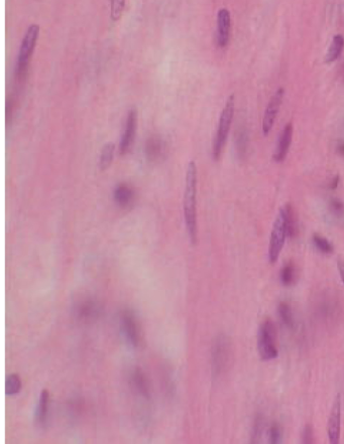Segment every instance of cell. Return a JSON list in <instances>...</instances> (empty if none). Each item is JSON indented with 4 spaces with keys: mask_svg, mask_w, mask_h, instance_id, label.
<instances>
[{
    "mask_svg": "<svg viewBox=\"0 0 344 444\" xmlns=\"http://www.w3.org/2000/svg\"><path fill=\"white\" fill-rule=\"evenodd\" d=\"M197 166L195 161H190L185 177L184 190V218L186 227L189 233L191 242H197L198 227H197Z\"/></svg>",
    "mask_w": 344,
    "mask_h": 444,
    "instance_id": "cell-1",
    "label": "cell"
},
{
    "mask_svg": "<svg viewBox=\"0 0 344 444\" xmlns=\"http://www.w3.org/2000/svg\"><path fill=\"white\" fill-rule=\"evenodd\" d=\"M234 116V96L231 95L226 101L225 106L221 112L220 119L216 131L213 146H212V158L214 160H218L222 154L224 145L226 143L229 130H230L232 120Z\"/></svg>",
    "mask_w": 344,
    "mask_h": 444,
    "instance_id": "cell-2",
    "label": "cell"
},
{
    "mask_svg": "<svg viewBox=\"0 0 344 444\" xmlns=\"http://www.w3.org/2000/svg\"><path fill=\"white\" fill-rule=\"evenodd\" d=\"M258 349L262 360L270 361L278 357L277 329L272 319H265L260 326Z\"/></svg>",
    "mask_w": 344,
    "mask_h": 444,
    "instance_id": "cell-3",
    "label": "cell"
},
{
    "mask_svg": "<svg viewBox=\"0 0 344 444\" xmlns=\"http://www.w3.org/2000/svg\"><path fill=\"white\" fill-rule=\"evenodd\" d=\"M40 31L41 29L39 24H32L22 38L16 64V75L19 79L28 69V64L40 35Z\"/></svg>",
    "mask_w": 344,
    "mask_h": 444,
    "instance_id": "cell-4",
    "label": "cell"
},
{
    "mask_svg": "<svg viewBox=\"0 0 344 444\" xmlns=\"http://www.w3.org/2000/svg\"><path fill=\"white\" fill-rule=\"evenodd\" d=\"M287 237L288 236H287L285 212H284V208L282 207L277 215V218L274 223V227L272 230V234H271L270 245H269L270 263L274 264L277 262L279 254H281L283 250V247H284Z\"/></svg>",
    "mask_w": 344,
    "mask_h": 444,
    "instance_id": "cell-5",
    "label": "cell"
},
{
    "mask_svg": "<svg viewBox=\"0 0 344 444\" xmlns=\"http://www.w3.org/2000/svg\"><path fill=\"white\" fill-rule=\"evenodd\" d=\"M284 94L285 91L283 88L278 89L277 92L271 98L269 104H267L262 119V132L264 135L269 134L271 132V130L273 129L279 107L282 105Z\"/></svg>",
    "mask_w": 344,
    "mask_h": 444,
    "instance_id": "cell-6",
    "label": "cell"
},
{
    "mask_svg": "<svg viewBox=\"0 0 344 444\" xmlns=\"http://www.w3.org/2000/svg\"><path fill=\"white\" fill-rule=\"evenodd\" d=\"M136 125H137V113L134 109H131L126 117L123 135L119 143V154L124 155L131 150L133 144L134 137H135Z\"/></svg>",
    "mask_w": 344,
    "mask_h": 444,
    "instance_id": "cell-7",
    "label": "cell"
},
{
    "mask_svg": "<svg viewBox=\"0 0 344 444\" xmlns=\"http://www.w3.org/2000/svg\"><path fill=\"white\" fill-rule=\"evenodd\" d=\"M229 357V345L224 337H218L212 349L213 373L219 376L224 370Z\"/></svg>",
    "mask_w": 344,
    "mask_h": 444,
    "instance_id": "cell-8",
    "label": "cell"
},
{
    "mask_svg": "<svg viewBox=\"0 0 344 444\" xmlns=\"http://www.w3.org/2000/svg\"><path fill=\"white\" fill-rule=\"evenodd\" d=\"M340 424H341V399L337 395L332 408H331L328 420V436L331 444H338L340 438Z\"/></svg>",
    "mask_w": 344,
    "mask_h": 444,
    "instance_id": "cell-9",
    "label": "cell"
},
{
    "mask_svg": "<svg viewBox=\"0 0 344 444\" xmlns=\"http://www.w3.org/2000/svg\"><path fill=\"white\" fill-rule=\"evenodd\" d=\"M231 17L230 12L226 8H221L217 14V45L219 48H225L230 38Z\"/></svg>",
    "mask_w": 344,
    "mask_h": 444,
    "instance_id": "cell-10",
    "label": "cell"
},
{
    "mask_svg": "<svg viewBox=\"0 0 344 444\" xmlns=\"http://www.w3.org/2000/svg\"><path fill=\"white\" fill-rule=\"evenodd\" d=\"M292 138H293V125L292 123H288L285 126V128L283 129L281 135H279L276 152L274 154L275 161L282 162L285 160L286 156L288 154V151H289V148L291 146Z\"/></svg>",
    "mask_w": 344,
    "mask_h": 444,
    "instance_id": "cell-11",
    "label": "cell"
},
{
    "mask_svg": "<svg viewBox=\"0 0 344 444\" xmlns=\"http://www.w3.org/2000/svg\"><path fill=\"white\" fill-rule=\"evenodd\" d=\"M121 324H122V329L124 331V334L127 338V341L130 342V344L136 348L138 346L139 342V334H138V330L136 326V321L131 315V312L130 311H124L122 312L121 316Z\"/></svg>",
    "mask_w": 344,
    "mask_h": 444,
    "instance_id": "cell-12",
    "label": "cell"
},
{
    "mask_svg": "<svg viewBox=\"0 0 344 444\" xmlns=\"http://www.w3.org/2000/svg\"><path fill=\"white\" fill-rule=\"evenodd\" d=\"M113 197L120 206H127L132 203L134 199V190L129 185L120 184L114 190Z\"/></svg>",
    "mask_w": 344,
    "mask_h": 444,
    "instance_id": "cell-13",
    "label": "cell"
},
{
    "mask_svg": "<svg viewBox=\"0 0 344 444\" xmlns=\"http://www.w3.org/2000/svg\"><path fill=\"white\" fill-rule=\"evenodd\" d=\"M284 208L285 220H286V228H287V236L290 239L295 238L298 234V220L295 214L294 208L291 205H287Z\"/></svg>",
    "mask_w": 344,
    "mask_h": 444,
    "instance_id": "cell-14",
    "label": "cell"
},
{
    "mask_svg": "<svg viewBox=\"0 0 344 444\" xmlns=\"http://www.w3.org/2000/svg\"><path fill=\"white\" fill-rule=\"evenodd\" d=\"M343 48H344V36L341 34H336L333 37L332 43H331L329 47V49L325 57V62L327 63H331L335 62L341 56Z\"/></svg>",
    "mask_w": 344,
    "mask_h": 444,
    "instance_id": "cell-15",
    "label": "cell"
},
{
    "mask_svg": "<svg viewBox=\"0 0 344 444\" xmlns=\"http://www.w3.org/2000/svg\"><path fill=\"white\" fill-rule=\"evenodd\" d=\"M48 408H49V392L47 390H44L40 395L39 405H37V409H36V419L41 426L45 425L46 423L47 416H48Z\"/></svg>",
    "mask_w": 344,
    "mask_h": 444,
    "instance_id": "cell-16",
    "label": "cell"
},
{
    "mask_svg": "<svg viewBox=\"0 0 344 444\" xmlns=\"http://www.w3.org/2000/svg\"><path fill=\"white\" fill-rule=\"evenodd\" d=\"M114 152H115V145L111 142L107 143V144L102 148L99 156V166L102 171H104V169L110 166L114 158Z\"/></svg>",
    "mask_w": 344,
    "mask_h": 444,
    "instance_id": "cell-17",
    "label": "cell"
},
{
    "mask_svg": "<svg viewBox=\"0 0 344 444\" xmlns=\"http://www.w3.org/2000/svg\"><path fill=\"white\" fill-rule=\"evenodd\" d=\"M297 269L293 262H288L281 270V281L285 286H291L296 282Z\"/></svg>",
    "mask_w": 344,
    "mask_h": 444,
    "instance_id": "cell-18",
    "label": "cell"
},
{
    "mask_svg": "<svg viewBox=\"0 0 344 444\" xmlns=\"http://www.w3.org/2000/svg\"><path fill=\"white\" fill-rule=\"evenodd\" d=\"M5 388H6V394L7 395L11 396V395L17 394L18 392L20 391V389H21L20 378L16 374L9 375L7 377V379H6Z\"/></svg>",
    "mask_w": 344,
    "mask_h": 444,
    "instance_id": "cell-19",
    "label": "cell"
},
{
    "mask_svg": "<svg viewBox=\"0 0 344 444\" xmlns=\"http://www.w3.org/2000/svg\"><path fill=\"white\" fill-rule=\"evenodd\" d=\"M313 243L316 248L323 254L333 253V246L326 238L320 236V235L315 234L313 236Z\"/></svg>",
    "mask_w": 344,
    "mask_h": 444,
    "instance_id": "cell-20",
    "label": "cell"
},
{
    "mask_svg": "<svg viewBox=\"0 0 344 444\" xmlns=\"http://www.w3.org/2000/svg\"><path fill=\"white\" fill-rule=\"evenodd\" d=\"M278 312L279 315V317H281L282 321L287 325V326H293V322H294V317H293V312L291 309V306L287 302H281L278 306Z\"/></svg>",
    "mask_w": 344,
    "mask_h": 444,
    "instance_id": "cell-21",
    "label": "cell"
},
{
    "mask_svg": "<svg viewBox=\"0 0 344 444\" xmlns=\"http://www.w3.org/2000/svg\"><path fill=\"white\" fill-rule=\"evenodd\" d=\"M132 379H133L134 386L138 389V391L141 392L143 395L148 396V387H147L144 374L139 370H136L132 376Z\"/></svg>",
    "mask_w": 344,
    "mask_h": 444,
    "instance_id": "cell-22",
    "label": "cell"
},
{
    "mask_svg": "<svg viewBox=\"0 0 344 444\" xmlns=\"http://www.w3.org/2000/svg\"><path fill=\"white\" fill-rule=\"evenodd\" d=\"M110 8H111V19L113 21H117L121 16L125 6V0H110Z\"/></svg>",
    "mask_w": 344,
    "mask_h": 444,
    "instance_id": "cell-23",
    "label": "cell"
},
{
    "mask_svg": "<svg viewBox=\"0 0 344 444\" xmlns=\"http://www.w3.org/2000/svg\"><path fill=\"white\" fill-rule=\"evenodd\" d=\"M266 436L267 438H269V442L270 443H278L281 441V437H282V430L281 428H279V426L276 423L272 424L269 428H267L266 430Z\"/></svg>",
    "mask_w": 344,
    "mask_h": 444,
    "instance_id": "cell-24",
    "label": "cell"
},
{
    "mask_svg": "<svg viewBox=\"0 0 344 444\" xmlns=\"http://www.w3.org/2000/svg\"><path fill=\"white\" fill-rule=\"evenodd\" d=\"M237 151L240 158H244L246 152V147H247V135L246 130H239L237 133Z\"/></svg>",
    "mask_w": 344,
    "mask_h": 444,
    "instance_id": "cell-25",
    "label": "cell"
},
{
    "mask_svg": "<svg viewBox=\"0 0 344 444\" xmlns=\"http://www.w3.org/2000/svg\"><path fill=\"white\" fill-rule=\"evenodd\" d=\"M330 212L336 218L344 217V204L338 199H331L329 203Z\"/></svg>",
    "mask_w": 344,
    "mask_h": 444,
    "instance_id": "cell-26",
    "label": "cell"
},
{
    "mask_svg": "<svg viewBox=\"0 0 344 444\" xmlns=\"http://www.w3.org/2000/svg\"><path fill=\"white\" fill-rule=\"evenodd\" d=\"M314 431L311 425H306L304 430H303V434H302V442L305 444H311L314 443Z\"/></svg>",
    "mask_w": 344,
    "mask_h": 444,
    "instance_id": "cell-27",
    "label": "cell"
},
{
    "mask_svg": "<svg viewBox=\"0 0 344 444\" xmlns=\"http://www.w3.org/2000/svg\"><path fill=\"white\" fill-rule=\"evenodd\" d=\"M337 266H338V271H339V274H340V278H341L342 282L344 283V261L338 260Z\"/></svg>",
    "mask_w": 344,
    "mask_h": 444,
    "instance_id": "cell-28",
    "label": "cell"
},
{
    "mask_svg": "<svg viewBox=\"0 0 344 444\" xmlns=\"http://www.w3.org/2000/svg\"><path fill=\"white\" fill-rule=\"evenodd\" d=\"M338 184H339V175H336L332 181L330 182V189L331 190H335L337 187H338Z\"/></svg>",
    "mask_w": 344,
    "mask_h": 444,
    "instance_id": "cell-29",
    "label": "cell"
},
{
    "mask_svg": "<svg viewBox=\"0 0 344 444\" xmlns=\"http://www.w3.org/2000/svg\"><path fill=\"white\" fill-rule=\"evenodd\" d=\"M337 152L344 156V141H341L338 143V145H337Z\"/></svg>",
    "mask_w": 344,
    "mask_h": 444,
    "instance_id": "cell-30",
    "label": "cell"
},
{
    "mask_svg": "<svg viewBox=\"0 0 344 444\" xmlns=\"http://www.w3.org/2000/svg\"><path fill=\"white\" fill-rule=\"evenodd\" d=\"M342 75L344 76V64H343V67H342Z\"/></svg>",
    "mask_w": 344,
    "mask_h": 444,
    "instance_id": "cell-31",
    "label": "cell"
}]
</instances>
